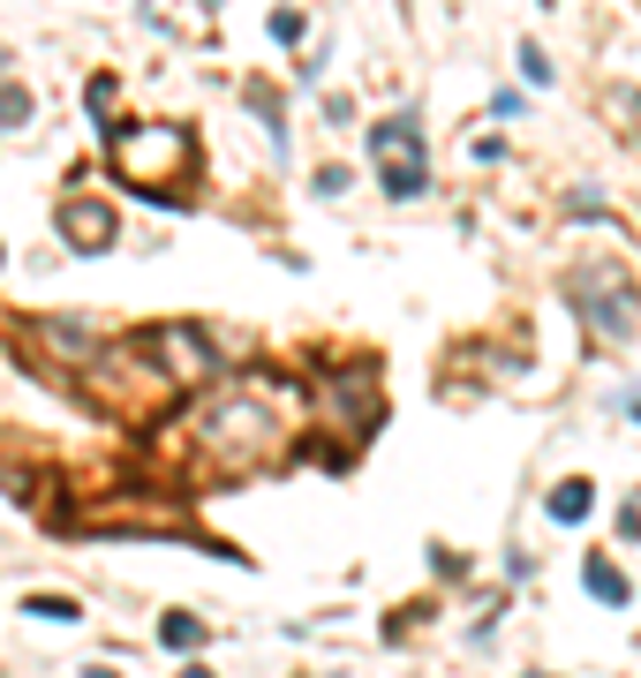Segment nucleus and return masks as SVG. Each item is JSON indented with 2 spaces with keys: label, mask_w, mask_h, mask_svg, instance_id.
<instances>
[{
  "label": "nucleus",
  "mask_w": 641,
  "mask_h": 678,
  "mask_svg": "<svg viewBox=\"0 0 641 678\" xmlns=\"http://www.w3.org/2000/svg\"><path fill=\"white\" fill-rule=\"evenodd\" d=\"M589 506H597V483H581V475H566V483L551 490V520H558V528H574Z\"/></svg>",
  "instance_id": "nucleus-7"
},
{
  "label": "nucleus",
  "mask_w": 641,
  "mask_h": 678,
  "mask_svg": "<svg viewBox=\"0 0 641 678\" xmlns=\"http://www.w3.org/2000/svg\"><path fill=\"white\" fill-rule=\"evenodd\" d=\"M528 678H536V671H528Z\"/></svg>",
  "instance_id": "nucleus-14"
},
{
  "label": "nucleus",
  "mask_w": 641,
  "mask_h": 678,
  "mask_svg": "<svg viewBox=\"0 0 641 678\" xmlns=\"http://www.w3.org/2000/svg\"><path fill=\"white\" fill-rule=\"evenodd\" d=\"M61 234H69V250L98 256V250H114V212H106V204H84V197H76V204L61 212Z\"/></svg>",
  "instance_id": "nucleus-6"
},
{
  "label": "nucleus",
  "mask_w": 641,
  "mask_h": 678,
  "mask_svg": "<svg viewBox=\"0 0 641 678\" xmlns=\"http://www.w3.org/2000/svg\"><path fill=\"white\" fill-rule=\"evenodd\" d=\"M370 151H378L385 167V197H416L430 173H423V128L408 121V114H392V121L370 128Z\"/></svg>",
  "instance_id": "nucleus-4"
},
{
  "label": "nucleus",
  "mask_w": 641,
  "mask_h": 678,
  "mask_svg": "<svg viewBox=\"0 0 641 678\" xmlns=\"http://www.w3.org/2000/svg\"><path fill=\"white\" fill-rule=\"evenodd\" d=\"M197 445L219 453V460H264L272 445H280V415H272V400H204L197 407Z\"/></svg>",
  "instance_id": "nucleus-1"
},
{
  "label": "nucleus",
  "mask_w": 641,
  "mask_h": 678,
  "mask_svg": "<svg viewBox=\"0 0 641 678\" xmlns=\"http://www.w3.org/2000/svg\"><path fill=\"white\" fill-rule=\"evenodd\" d=\"M159 640H167V648H181V656H189V648H204V626H197L189 611H167V618H159Z\"/></svg>",
  "instance_id": "nucleus-9"
},
{
  "label": "nucleus",
  "mask_w": 641,
  "mask_h": 678,
  "mask_svg": "<svg viewBox=\"0 0 641 678\" xmlns=\"http://www.w3.org/2000/svg\"><path fill=\"white\" fill-rule=\"evenodd\" d=\"M0 121H8V128H15V121H31V91H15V84L0 91Z\"/></svg>",
  "instance_id": "nucleus-11"
},
{
  "label": "nucleus",
  "mask_w": 641,
  "mask_h": 678,
  "mask_svg": "<svg viewBox=\"0 0 641 678\" xmlns=\"http://www.w3.org/2000/svg\"><path fill=\"white\" fill-rule=\"evenodd\" d=\"M151 362L181 392V384H204L219 370V347H204V332H189V325H167V332H151Z\"/></svg>",
  "instance_id": "nucleus-5"
},
{
  "label": "nucleus",
  "mask_w": 641,
  "mask_h": 678,
  "mask_svg": "<svg viewBox=\"0 0 641 678\" xmlns=\"http://www.w3.org/2000/svg\"><path fill=\"white\" fill-rule=\"evenodd\" d=\"M574 301H581V317L597 325V339H634L641 287L619 272V264H603V272H574Z\"/></svg>",
  "instance_id": "nucleus-3"
},
{
  "label": "nucleus",
  "mask_w": 641,
  "mask_h": 678,
  "mask_svg": "<svg viewBox=\"0 0 641 678\" xmlns=\"http://www.w3.org/2000/svg\"><path fill=\"white\" fill-rule=\"evenodd\" d=\"M581 581H589V595H597V603H611V611L627 603V573H619L611 558H589V565H581Z\"/></svg>",
  "instance_id": "nucleus-8"
},
{
  "label": "nucleus",
  "mask_w": 641,
  "mask_h": 678,
  "mask_svg": "<svg viewBox=\"0 0 641 678\" xmlns=\"http://www.w3.org/2000/svg\"><path fill=\"white\" fill-rule=\"evenodd\" d=\"M189 678H212V671H189Z\"/></svg>",
  "instance_id": "nucleus-13"
},
{
  "label": "nucleus",
  "mask_w": 641,
  "mask_h": 678,
  "mask_svg": "<svg viewBox=\"0 0 641 678\" xmlns=\"http://www.w3.org/2000/svg\"><path fill=\"white\" fill-rule=\"evenodd\" d=\"M91 114H98V121H114V84H106V76L91 84Z\"/></svg>",
  "instance_id": "nucleus-12"
},
{
  "label": "nucleus",
  "mask_w": 641,
  "mask_h": 678,
  "mask_svg": "<svg viewBox=\"0 0 641 678\" xmlns=\"http://www.w3.org/2000/svg\"><path fill=\"white\" fill-rule=\"evenodd\" d=\"M114 167H122L128 189L174 197V173H189V128H174V121L122 128V136H114Z\"/></svg>",
  "instance_id": "nucleus-2"
},
{
  "label": "nucleus",
  "mask_w": 641,
  "mask_h": 678,
  "mask_svg": "<svg viewBox=\"0 0 641 678\" xmlns=\"http://www.w3.org/2000/svg\"><path fill=\"white\" fill-rule=\"evenodd\" d=\"M23 611H31V618H61V626H69V618H76V603H69V595H31V603H23Z\"/></svg>",
  "instance_id": "nucleus-10"
}]
</instances>
